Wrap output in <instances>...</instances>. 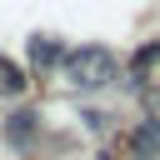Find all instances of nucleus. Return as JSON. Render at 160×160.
Here are the masks:
<instances>
[{
    "instance_id": "7",
    "label": "nucleus",
    "mask_w": 160,
    "mask_h": 160,
    "mask_svg": "<svg viewBox=\"0 0 160 160\" xmlns=\"http://www.w3.org/2000/svg\"><path fill=\"white\" fill-rule=\"evenodd\" d=\"M145 110H150V120H160V90H150V95H145Z\"/></svg>"
},
{
    "instance_id": "5",
    "label": "nucleus",
    "mask_w": 160,
    "mask_h": 160,
    "mask_svg": "<svg viewBox=\"0 0 160 160\" xmlns=\"http://www.w3.org/2000/svg\"><path fill=\"white\" fill-rule=\"evenodd\" d=\"M25 85H30V80H25V70H20L15 60H5V55H0V95H5V100H20V95H25Z\"/></svg>"
},
{
    "instance_id": "6",
    "label": "nucleus",
    "mask_w": 160,
    "mask_h": 160,
    "mask_svg": "<svg viewBox=\"0 0 160 160\" xmlns=\"http://www.w3.org/2000/svg\"><path fill=\"white\" fill-rule=\"evenodd\" d=\"M150 70H160V40H150V45H140L130 55V75L135 80H150Z\"/></svg>"
},
{
    "instance_id": "1",
    "label": "nucleus",
    "mask_w": 160,
    "mask_h": 160,
    "mask_svg": "<svg viewBox=\"0 0 160 160\" xmlns=\"http://www.w3.org/2000/svg\"><path fill=\"white\" fill-rule=\"evenodd\" d=\"M60 75H65L70 90L95 95V90H110V85L120 80V55H115L110 45H75V50L65 55Z\"/></svg>"
},
{
    "instance_id": "4",
    "label": "nucleus",
    "mask_w": 160,
    "mask_h": 160,
    "mask_svg": "<svg viewBox=\"0 0 160 160\" xmlns=\"http://www.w3.org/2000/svg\"><path fill=\"white\" fill-rule=\"evenodd\" d=\"M35 130H40V115H30V110H15V115L5 120V140H10V145H30Z\"/></svg>"
},
{
    "instance_id": "3",
    "label": "nucleus",
    "mask_w": 160,
    "mask_h": 160,
    "mask_svg": "<svg viewBox=\"0 0 160 160\" xmlns=\"http://www.w3.org/2000/svg\"><path fill=\"white\" fill-rule=\"evenodd\" d=\"M130 155L135 160H160V120H140L130 130Z\"/></svg>"
},
{
    "instance_id": "2",
    "label": "nucleus",
    "mask_w": 160,
    "mask_h": 160,
    "mask_svg": "<svg viewBox=\"0 0 160 160\" xmlns=\"http://www.w3.org/2000/svg\"><path fill=\"white\" fill-rule=\"evenodd\" d=\"M65 55H70V50H65L55 35H30V65H35L40 75L60 70V65H65Z\"/></svg>"
},
{
    "instance_id": "8",
    "label": "nucleus",
    "mask_w": 160,
    "mask_h": 160,
    "mask_svg": "<svg viewBox=\"0 0 160 160\" xmlns=\"http://www.w3.org/2000/svg\"><path fill=\"white\" fill-rule=\"evenodd\" d=\"M100 160H110V155H100Z\"/></svg>"
}]
</instances>
